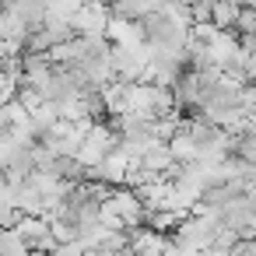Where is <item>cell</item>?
<instances>
[{
  "instance_id": "obj_6",
  "label": "cell",
  "mask_w": 256,
  "mask_h": 256,
  "mask_svg": "<svg viewBox=\"0 0 256 256\" xmlns=\"http://www.w3.org/2000/svg\"><path fill=\"white\" fill-rule=\"evenodd\" d=\"M0 256H32V252L22 246L14 228H0Z\"/></svg>"
},
{
  "instance_id": "obj_8",
  "label": "cell",
  "mask_w": 256,
  "mask_h": 256,
  "mask_svg": "<svg viewBox=\"0 0 256 256\" xmlns=\"http://www.w3.org/2000/svg\"><path fill=\"white\" fill-rule=\"evenodd\" d=\"M228 256H256V242L252 238H235L232 249H228Z\"/></svg>"
},
{
  "instance_id": "obj_3",
  "label": "cell",
  "mask_w": 256,
  "mask_h": 256,
  "mask_svg": "<svg viewBox=\"0 0 256 256\" xmlns=\"http://www.w3.org/2000/svg\"><path fill=\"white\" fill-rule=\"evenodd\" d=\"M106 25H109V11L102 0H84L70 18L74 36H106Z\"/></svg>"
},
{
  "instance_id": "obj_4",
  "label": "cell",
  "mask_w": 256,
  "mask_h": 256,
  "mask_svg": "<svg viewBox=\"0 0 256 256\" xmlns=\"http://www.w3.org/2000/svg\"><path fill=\"white\" fill-rule=\"evenodd\" d=\"M50 11V0H4V14H11L25 32L39 28Z\"/></svg>"
},
{
  "instance_id": "obj_7",
  "label": "cell",
  "mask_w": 256,
  "mask_h": 256,
  "mask_svg": "<svg viewBox=\"0 0 256 256\" xmlns=\"http://www.w3.org/2000/svg\"><path fill=\"white\" fill-rule=\"evenodd\" d=\"M252 28H256V14H252V11H238L232 36H252Z\"/></svg>"
},
{
  "instance_id": "obj_5",
  "label": "cell",
  "mask_w": 256,
  "mask_h": 256,
  "mask_svg": "<svg viewBox=\"0 0 256 256\" xmlns=\"http://www.w3.org/2000/svg\"><path fill=\"white\" fill-rule=\"evenodd\" d=\"M207 4H210L207 25L218 28V32H232V28H235V18H238V8L228 4V0H207Z\"/></svg>"
},
{
  "instance_id": "obj_1",
  "label": "cell",
  "mask_w": 256,
  "mask_h": 256,
  "mask_svg": "<svg viewBox=\"0 0 256 256\" xmlns=\"http://www.w3.org/2000/svg\"><path fill=\"white\" fill-rule=\"evenodd\" d=\"M137 28H140V42L148 46V50H172V53H182L186 50V42H190V25H182V22H176L172 14H144L140 22H137Z\"/></svg>"
},
{
  "instance_id": "obj_2",
  "label": "cell",
  "mask_w": 256,
  "mask_h": 256,
  "mask_svg": "<svg viewBox=\"0 0 256 256\" xmlns=\"http://www.w3.org/2000/svg\"><path fill=\"white\" fill-rule=\"evenodd\" d=\"M81 92H88V88H81V81L67 70V67H56L53 74H50V81L42 84V102L46 106H53V109H60V106H67V102H74Z\"/></svg>"
}]
</instances>
